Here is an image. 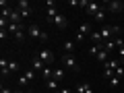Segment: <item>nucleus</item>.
<instances>
[{"label":"nucleus","instance_id":"f257e3e1","mask_svg":"<svg viewBox=\"0 0 124 93\" xmlns=\"http://www.w3.org/2000/svg\"><path fill=\"white\" fill-rule=\"evenodd\" d=\"M60 62H62V66L68 68L70 72H79V60H77V56L64 54V56H60Z\"/></svg>","mask_w":124,"mask_h":93},{"label":"nucleus","instance_id":"f03ea898","mask_svg":"<svg viewBox=\"0 0 124 93\" xmlns=\"http://www.w3.org/2000/svg\"><path fill=\"white\" fill-rule=\"evenodd\" d=\"M81 6H83V8L87 10V15H91V17H95V15L101 10V4H97V2H91V0H83V2H81Z\"/></svg>","mask_w":124,"mask_h":93},{"label":"nucleus","instance_id":"7ed1b4c3","mask_svg":"<svg viewBox=\"0 0 124 93\" xmlns=\"http://www.w3.org/2000/svg\"><path fill=\"white\" fill-rule=\"evenodd\" d=\"M44 33H46V31H41L39 27L35 25V23H29V25H27V35H29L31 39H37V37H39V41H41Z\"/></svg>","mask_w":124,"mask_h":93},{"label":"nucleus","instance_id":"20e7f679","mask_svg":"<svg viewBox=\"0 0 124 93\" xmlns=\"http://www.w3.org/2000/svg\"><path fill=\"white\" fill-rule=\"evenodd\" d=\"M37 58H39V60H44L46 64L50 66V64L54 62V52H52L50 48H41L39 52H37Z\"/></svg>","mask_w":124,"mask_h":93},{"label":"nucleus","instance_id":"39448f33","mask_svg":"<svg viewBox=\"0 0 124 93\" xmlns=\"http://www.w3.org/2000/svg\"><path fill=\"white\" fill-rule=\"evenodd\" d=\"M106 10L108 13H122L124 10V2H120V0H112V2H106Z\"/></svg>","mask_w":124,"mask_h":93},{"label":"nucleus","instance_id":"423d86ee","mask_svg":"<svg viewBox=\"0 0 124 93\" xmlns=\"http://www.w3.org/2000/svg\"><path fill=\"white\" fill-rule=\"evenodd\" d=\"M77 33H79V35H83L85 39H87V37L93 33V29H91V25H89V23H81V25H79V31H77Z\"/></svg>","mask_w":124,"mask_h":93},{"label":"nucleus","instance_id":"0eeeda50","mask_svg":"<svg viewBox=\"0 0 124 93\" xmlns=\"http://www.w3.org/2000/svg\"><path fill=\"white\" fill-rule=\"evenodd\" d=\"M46 66H48V64H46V62L44 60H39V58H33V62H31V68H33V70H35V72H39V75H41V70H44V68Z\"/></svg>","mask_w":124,"mask_h":93},{"label":"nucleus","instance_id":"6e6552de","mask_svg":"<svg viewBox=\"0 0 124 93\" xmlns=\"http://www.w3.org/2000/svg\"><path fill=\"white\" fill-rule=\"evenodd\" d=\"M52 25H56L58 29H64V27L68 25V21H66V17H64L62 13H58V15H56V19H54V23H52Z\"/></svg>","mask_w":124,"mask_h":93},{"label":"nucleus","instance_id":"1a4fd4ad","mask_svg":"<svg viewBox=\"0 0 124 93\" xmlns=\"http://www.w3.org/2000/svg\"><path fill=\"white\" fill-rule=\"evenodd\" d=\"M27 37H29V35H27V31H25V25H21V27L17 29V33H15V39H17L19 44H23Z\"/></svg>","mask_w":124,"mask_h":93},{"label":"nucleus","instance_id":"9d476101","mask_svg":"<svg viewBox=\"0 0 124 93\" xmlns=\"http://www.w3.org/2000/svg\"><path fill=\"white\" fill-rule=\"evenodd\" d=\"M75 91L77 93H93V89H91V85H89V83H79L75 87Z\"/></svg>","mask_w":124,"mask_h":93},{"label":"nucleus","instance_id":"9b49d317","mask_svg":"<svg viewBox=\"0 0 124 93\" xmlns=\"http://www.w3.org/2000/svg\"><path fill=\"white\" fill-rule=\"evenodd\" d=\"M108 58H110V52H106V50H99V52H97V56H95V60H97V62H101V64H106V62H108Z\"/></svg>","mask_w":124,"mask_h":93},{"label":"nucleus","instance_id":"f8f14e48","mask_svg":"<svg viewBox=\"0 0 124 93\" xmlns=\"http://www.w3.org/2000/svg\"><path fill=\"white\" fill-rule=\"evenodd\" d=\"M0 68H2V77H8L10 70H8V58H0Z\"/></svg>","mask_w":124,"mask_h":93},{"label":"nucleus","instance_id":"ddd939ff","mask_svg":"<svg viewBox=\"0 0 124 93\" xmlns=\"http://www.w3.org/2000/svg\"><path fill=\"white\" fill-rule=\"evenodd\" d=\"M46 87H48V89H52V91L56 93L58 89H60V83H58L56 79H50V81H46Z\"/></svg>","mask_w":124,"mask_h":93},{"label":"nucleus","instance_id":"4468645a","mask_svg":"<svg viewBox=\"0 0 124 93\" xmlns=\"http://www.w3.org/2000/svg\"><path fill=\"white\" fill-rule=\"evenodd\" d=\"M41 79H44V81H50V79H54V70H52L50 66H46L44 70H41Z\"/></svg>","mask_w":124,"mask_h":93},{"label":"nucleus","instance_id":"2eb2a0df","mask_svg":"<svg viewBox=\"0 0 124 93\" xmlns=\"http://www.w3.org/2000/svg\"><path fill=\"white\" fill-rule=\"evenodd\" d=\"M89 39H91L93 44H103V37H101V33H99V31H93L91 35H89Z\"/></svg>","mask_w":124,"mask_h":93},{"label":"nucleus","instance_id":"dca6fc26","mask_svg":"<svg viewBox=\"0 0 124 93\" xmlns=\"http://www.w3.org/2000/svg\"><path fill=\"white\" fill-rule=\"evenodd\" d=\"M29 85H31V81L27 79L25 75H21V77H19V87H21V89H27Z\"/></svg>","mask_w":124,"mask_h":93},{"label":"nucleus","instance_id":"f3484780","mask_svg":"<svg viewBox=\"0 0 124 93\" xmlns=\"http://www.w3.org/2000/svg\"><path fill=\"white\" fill-rule=\"evenodd\" d=\"M62 48H64V52H66V54H72V52H75V41H70V39L64 41V46H62Z\"/></svg>","mask_w":124,"mask_h":93},{"label":"nucleus","instance_id":"a211bd4d","mask_svg":"<svg viewBox=\"0 0 124 93\" xmlns=\"http://www.w3.org/2000/svg\"><path fill=\"white\" fill-rule=\"evenodd\" d=\"M54 79L60 83V81L64 79V68H54Z\"/></svg>","mask_w":124,"mask_h":93},{"label":"nucleus","instance_id":"6ab92c4d","mask_svg":"<svg viewBox=\"0 0 124 93\" xmlns=\"http://www.w3.org/2000/svg\"><path fill=\"white\" fill-rule=\"evenodd\" d=\"M17 8L27 10V8H31V2H29V0H19V2H17Z\"/></svg>","mask_w":124,"mask_h":93},{"label":"nucleus","instance_id":"aec40b11","mask_svg":"<svg viewBox=\"0 0 124 93\" xmlns=\"http://www.w3.org/2000/svg\"><path fill=\"white\" fill-rule=\"evenodd\" d=\"M106 13H108V10H106V6H101V10H99V13L95 15L93 19H95V21H106Z\"/></svg>","mask_w":124,"mask_h":93},{"label":"nucleus","instance_id":"412c9836","mask_svg":"<svg viewBox=\"0 0 124 93\" xmlns=\"http://www.w3.org/2000/svg\"><path fill=\"white\" fill-rule=\"evenodd\" d=\"M8 70L10 72H19V62L17 60H8Z\"/></svg>","mask_w":124,"mask_h":93},{"label":"nucleus","instance_id":"4be33fe9","mask_svg":"<svg viewBox=\"0 0 124 93\" xmlns=\"http://www.w3.org/2000/svg\"><path fill=\"white\" fill-rule=\"evenodd\" d=\"M23 75H25V77H27L29 81H33V79H35V70H33V68H29V70H25Z\"/></svg>","mask_w":124,"mask_h":93},{"label":"nucleus","instance_id":"5701e85b","mask_svg":"<svg viewBox=\"0 0 124 93\" xmlns=\"http://www.w3.org/2000/svg\"><path fill=\"white\" fill-rule=\"evenodd\" d=\"M114 75H116V70H112V68H103V77H106V79H112Z\"/></svg>","mask_w":124,"mask_h":93},{"label":"nucleus","instance_id":"b1692460","mask_svg":"<svg viewBox=\"0 0 124 93\" xmlns=\"http://www.w3.org/2000/svg\"><path fill=\"white\" fill-rule=\"evenodd\" d=\"M19 13H21V19H23V21L31 17V8H27V10H21V8H19Z\"/></svg>","mask_w":124,"mask_h":93},{"label":"nucleus","instance_id":"393cba45","mask_svg":"<svg viewBox=\"0 0 124 93\" xmlns=\"http://www.w3.org/2000/svg\"><path fill=\"white\" fill-rule=\"evenodd\" d=\"M120 81H122V79H120V77H112V79H110V85H112V87H118V85H120Z\"/></svg>","mask_w":124,"mask_h":93},{"label":"nucleus","instance_id":"a878e982","mask_svg":"<svg viewBox=\"0 0 124 93\" xmlns=\"http://www.w3.org/2000/svg\"><path fill=\"white\" fill-rule=\"evenodd\" d=\"M118 60H120V64L124 62V46H120V48H118Z\"/></svg>","mask_w":124,"mask_h":93},{"label":"nucleus","instance_id":"bb28decb","mask_svg":"<svg viewBox=\"0 0 124 93\" xmlns=\"http://www.w3.org/2000/svg\"><path fill=\"white\" fill-rule=\"evenodd\" d=\"M116 77H120V79H124V66L120 64L118 68H116Z\"/></svg>","mask_w":124,"mask_h":93},{"label":"nucleus","instance_id":"cd10ccee","mask_svg":"<svg viewBox=\"0 0 124 93\" xmlns=\"http://www.w3.org/2000/svg\"><path fill=\"white\" fill-rule=\"evenodd\" d=\"M6 35H8V31H6V29H0V39H6Z\"/></svg>","mask_w":124,"mask_h":93},{"label":"nucleus","instance_id":"c85d7f7f","mask_svg":"<svg viewBox=\"0 0 124 93\" xmlns=\"http://www.w3.org/2000/svg\"><path fill=\"white\" fill-rule=\"evenodd\" d=\"M81 2H83V0H70L68 4H70V6H81Z\"/></svg>","mask_w":124,"mask_h":93},{"label":"nucleus","instance_id":"c756f323","mask_svg":"<svg viewBox=\"0 0 124 93\" xmlns=\"http://www.w3.org/2000/svg\"><path fill=\"white\" fill-rule=\"evenodd\" d=\"M56 93H72V91H70V89H58Z\"/></svg>","mask_w":124,"mask_h":93},{"label":"nucleus","instance_id":"7c9ffc66","mask_svg":"<svg viewBox=\"0 0 124 93\" xmlns=\"http://www.w3.org/2000/svg\"><path fill=\"white\" fill-rule=\"evenodd\" d=\"M0 93H13V91H10V89H6V87H2V91H0Z\"/></svg>","mask_w":124,"mask_h":93},{"label":"nucleus","instance_id":"2f4dec72","mask_svg":"<svg viewBox=\"0 0 124 93\" xmlns=\"http://www.w3.org/2000/svg\"><path fill=\"white\" fill-rule=\"evenodd\" d=\"M13 93H23V89H15V91Z\"/></svg>","mask_w":124,"mask_h":93},{"label":"nucleus","instance_id":"473e14b6","mask_svg":"<svg viewBox=\"0 0 124 93\" xmlns=\"http://www.w3.org/2000/svg\"><path fill=\"white\" fill-rule=\"evenodd\" d=\"M25 93H33V91H31V89H27V91H25Z\"/></svg>","mask_w":124,"mask_h":93}]
</instances>
